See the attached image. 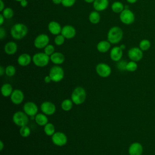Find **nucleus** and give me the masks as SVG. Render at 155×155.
<instances>
[{
	"label": "nucleus",
	"instance_id": "f257e3e1",
	"mask_svg": "<svg viewBox=\"0 0 155 155\" xmlns=\"http://www.w3.org/2000/svg\"><path fill=\"white\" fill-rule=\"evenodd\" d=\"M28 33L27 26L22 23H17L12 26L10 30L12 36L15 39H21Z\"/></svg>",
	"mask_w": 155,
	"mask_h": 155
},
{
	"label": "nucleus",
	"instance_id": "f03ea898",
	"mask_svg": "<svg viewBox=\"0 0 155 155\" xmlns=\"http://www.w3.org/2000/svg\"><path fill=\"white\" fill-rule=\"evenodd\" d=\"M122 30L117 26L111 27L107 34L108 41L112 44H116L119 43L122 40Z\"/></svg>",
	"mask_w": 155,
	"mask_h": 155
},
{
	"label": "nucleus",
	"instance_id": "7ed1b4c3",
	"mask_svg": "<svg viewBox=\"0 0 155 155\" xmlns=\"http://www.w3.org/2000/svg\"><path fill=\"white\" fill-rule=\"evenodd\" d=\"M86 96L87 94L85 89L81 87H78L73 91L71 99L74 104L80 105L85 101Z\"/></svg>",
	"mask_w": 155,
	"mask_h": 155
},
{
	"label": "nucleus",
	"instance_id": "20e7f679",
	"mask_svg": "<svg viewBox=\"0 0 155 155\" xmlns=\"http://www.w3.org/2000/svg\"><path fill=\"white\" fill-rule=\"evenodd\" d=\"M50 57L45 53H37L32 58V61L35 65L39 67H45L49 62Z\"/></svg>",
	"mask_w": 155,
	"mask_h": 155
},
{
	"label": "nucleus",
	"instance_id": "39448f33",
	"mask_svg": "<svg viewBox=\"0 0 155 155\" xmlns=\"http://www.w3.org/2000/svg\"><path fill=\"white\" fill-rule=\"evenodd\" d=\"M13 122L19 127H23L27 125L29 118L28 116L24 111H17L14 113L12 117Z\"/></svg>",
	"mask_w": 155,
	"mask_h": 155
},
{
	"label": "nucleus",
	"instance_id": "423d86ee",
	"mask_svg": "<svg viewBox=\"0 0 155 155\" xmlns=\"http://www.w3.org/2000/svg\"><path fill=\"white\" fill-rule=\"evenodd\" d=\"M51 81L55 82L61 81L64 76V71L63 68L59 65H54L52 67L49 72Z\"/></svg>",
	"mask_w": 155,
	"mask_h": 155
},
{
	"label": "nucleus",
	"instance_id": "0eeeda50",
	"mask_svg": "<svg viewBox=\"0 0 155 155\" xmlns=\"http://www.w3.org/2000/svg\"><path fill=\"white\" fill-rule=\"evenodd\" d=\"M119 18L120 21L127 25L131 24L135 19L134 13L129 9H124L121 13H120Z\"/></svg>",
	"mask_w": 155,
	"mask_h": 155
},
{
	"label": "nucleus",
	"instance_id": "6e6552de",
	"mask_svg": "<svg viewBox=\"0 0 155 155\" xmlns=\"http://www.w3.org/2000/svg\"><path fill=\"white\" fill-rule=\"evenodd\" d=\"M50 39L46 34H40L36 36L34 40V45L37 48H44L49 43Z\"/></svg>",
	"mask_w": 155,
	"mask_h": 155
},
{
	"label": "nucleus",
	"instance_id": "1a4fd4ad",
	"mask_svg": "<svg viewBox=\"0 0 155 155\" xmlns=\"http://www.w3.org/2000/svg\"><path fill=\"white\" fill-rule=\"evenodd\" d=\"M96 71L99 76L102 78H107L110 75L111 69L108 64L99 63L96 67Z\"/></svg>",
	"mask_w": 155,
	"mask_h": 155
},
{
	"label": "nucleus",
	"instance_id": "9d476101",
	"mask_svg": "<svg viewBox=\"0 0 155 155\" xmlns=\"http://www.w3.org/2000/svg\"><path fill=\"white\" fill-rule=\"evenodd\" d=\"M51 140L54 145L61 147L67 143V137L62 132H56L51 136Z\"/></svg>",
	"mask_w": 155,
	"mask_h": 155
},
{
	"label": "nucleus",
	"instance_id": "9b49d317",
	"mask_svg": "<svg viewBox=\"0 0 155 155\" xmlns=\"http://www.w3.org/2000/svg\"><path fill=\"white\" fill-rule=\"evenodd\" d=\"M128 56L131 61L137 62L143 58V52L140 48L133 47L128 50Z\"/></svg>",
	"mask_w": 155,
	"mask_h": 155
},
{
	"label": "nucleus",
	"instance_id": "f8f14e48",
	"mask_svg": "<svg viewBox=\"0 0 155 155\" xmlns=\"http://www.w3.org/2000/svg\"><path fill=\"white\" fill-rule=\"evenodd\" d=\"M24 111L29 117L35 116L38 114V108L36 104L33 102H27L23 106Z\"/></svg>",
	"mask_w": 155,
	"mask_h": 155
},
{
	"label": "nucleus",
	"instance_id": "ddd939ff",
	"mask_svg": "<svg viewBox=\"0 0 155 155\" xmlns=\"http://www.w3.org/2000/svg\"><path fill=\"white\" fill-rule=\"evenodd\" d=\"M41 109L42 113L46 115H52L56 111L55 105L49 101H45L41 105Z\"/></svg>",
	"mask_w": 155,
	"mask_h": 155
},
{
	"label": "nucleus",
	"instance_id": "4468645a",
	"mask_svg": "<svg viewBox=\"0 0 155 155\" xmlns=\"http://www.w3.org/2000/svg\"><path fill=\"white\" fill-rule=\"evenodd\" d=\"M24 99V94L23 92L19 89L14 90L10 96V99L12 102L16 105H18L22 103Z\"/></svg>",
	"mask_w": 155,
	"mask_h": 155
},
{
	"label": "nucleus",
	"instance_id": "2eb2a0df",
	"mask_svg": "<svg viewBox=\"0 0 155 155\" xmlns=\"http://www.w3.org/2000/svg\"><path fill=\"white\" fill-rule=\"evenodd\" d=\"M76 29L71 25H67L62 28L61 34L66 39H71L76 35Z\"/></svg>",
	"mask_w": 155,
	"mask_h": 155
},
{
	"label": "nucleus",
	"instance_id": "dca6fc26",
	"mask_svg": "<svg viewBox=\"0 0 155 155\" xmlns=\"http://www.w3.org/2000/svg\"><path fill=\"white\" fill-rule=\"evenodd\" d=\"M123 54V50L120 48L119 46L114 47L110 51V56L112 61L115 62L119 61L122 57Z\"/></svg>",
	"mask_w": 155,
	"mask_h": 155
},
{
	"label": "nucleus",
	"instance_id": "f3484780",
	"mask_svg": "<svg viewBox=\"0 0 155 155\" xmlns=\"http://www.w3.org/2000/svg\"><path fill=\"white\" fill-rule=\"evenodd\" d=\"M142 153V145L139 142H134L129 147L128 153L130 155H141Z\"/></svg>",
	"mask_w": 155,
	"mask_h": 155
},
{
	"label": "nucleus",
	"instance_id": "a211bd4d",
	"mask_svg": "<svg viewBox=\"0 0 155 155\" xmlns=\"http://www.w3.org/2000/svg\"><path fill=\"white\" fill-rule=\"evenodd\" d=\"M48 29L49 31L54 35H59L61 33L62 28L61 25L56 21H51L48 25Z\"/></svg>",
	"mask_w": 155,
	"mask_h": 155
},
{
	"label": "nucleus",
	"instance_id": "6ab92c4d",
	"mask_svg": "<svg viewBox=\"0 0 155 155\" xmlns=\"http://www.w3.org/2000/svg\"><path fill=\"white\" fill-rule=\"evenodd\" d=\"M108 4V0H94L93 2V7L96 11H103L107 8Z\"/></svg>",
	"mask_w": 155,
	"mask_h": 155
},
{
	"label": "nucleus",
	"instance_id": "aec40b11",
	"mask_svg": "<svg viewBox=\"0 0 155 155\" xmlns=\"http://www.w3.org/2000/svg\"><path fill=\"white\" fill-rule=\"evenodd\" d=\"M51 61L56 65L62 64L65 61L64 55L60 52H54L50 57Z\"/></svg>",
	"mask_w": 155,
	"mask_h": 155
},
{
	"label": "nucleus",
	"instance_id": "412c9836",
	"mask_svg": "<svg viewBox=\"0 0 155 155\" xmlns=\"http://www.w3.org/2000/svg\"><path fill=\"white\" fill-rule=\"evenodd\" d=\"M31 56L27 53H22L18 58V63L21 66H27L29 65L31 61Z\"/></svg>",
	"mask_w": 155,
	"mask_h": 155
},
{
	"label": "nucleus",
	"instance_id": "4be33fe9",
	"mask_svg": "<svg viewBox=\"0 0 155 155\" xmlns=\"http://www.w3.org/2000/svg\"><path fill=\"white\" fill-rule=\"evenodd\" d=\"M17 50H18L17 44L13 41H10L7 42L4 46L5 52L9 55L15 54L17 51Z\"/></svg>",
	"mask_w": 155,
	"mask_h": 155
},
{
	"label": "nucleus",
	"instance_id": "5701e85b",
	"mask_svg": "<svg viewBox=\"0 0 155 155\" xmlns=\"http://www.w3.org/2000/svg\"><path fill=\"white\" fill-rule=\"evenodd\" d=\"M111 43L108 41H101L97 44V50L101 53H105L109 50Z\"/></svg>",
	"mask_w": 155,
	"mask_h": 155
},
{
	"label": "nucleus",
	"instance_id": "b1692460",
	"mask_svg": "<svg viewBox=\"0 0 155 155\" xmlns=\"http://www.w3.org/2000/svg\"><path fill=\"white\" fill-rule=\"evenodd\" d=\"M35 122L40 126H45L48 123V118L46 114L42 113H38L35 116Z\"/></svg>",
	"mask_w": 155,
	"mask_h": 155
},
{
	"label": "nucleus",
	"instance_id": "393cba45",
	"mask_svg": "<svg viewBox=\"0 0 155 155\" xmlns=\"http://www.w3.org/2000/svg\"><path fill=\"white\" fill-rule=\"evenodd\" d=\"M13 91V88L10 84H4L1 87V93L4 97H8L11 96Z\"/></svg>",
	"mask_w": 155,
	"mask_h": 155
},
{
	"label": "nucleus",
	"instance_id": "a878e982",
	"mask_svg": "<svg viewBox=\"0 0 155 155\" xmlns=\"http://www.w3.org/2000/svg\"><path fill=\"white\" fill-rule=\"evenodd\" d=\"M101 16L97 11H93L89 15V21L93 24H96L100 21Z\"/></svg>",
	"mask_w": 155,
	"mask_h": 155
},
{
	"label": "nucleus",
	"instance_id": "bb28decb",
	"mask_svg": "<svg viewBox=\"0 0 155 155\" xmlns=\"http://www.w3.org/2000/svg\"><path fill=\"white\" fill-rule=\"evenodd\" d=\"M111 10L114 13H121L124 10V5L119 1L114 2L111 5Z\"/></svg>",
	"mask_w": 155,
	"mask_h": 155
},
{
	"label": "nucleus",
	"instance_id": "cd10ccee",
	"mask_svg": "<svg viewBox=\"0 0 155 155\" xmlns=\"http://www.w3.org/2000/svg\"><path fill=\"white\" fill-rule=\"evenodd\" d=\"M73 101L71 99H66L64 100L61 103V108L63 110L68 111H70L73 107Z\"/></svg>",
	"mask_w": 155,
	"mask_h": 155
},
{
	"label": "nucleus",
	"instance_id": "c85d7f7f",
	"mask_svg": "<svg viewBox=\"0 0 155 155\" xmlns=\"http://www.w3.org/2000/svg\"><path fill=\"white\" fill-rule=\"evenodd\" d=\"M44 131L45 133L47 136H53V134L55 133V128L54 126L48 122L45 126L44 128Z\"/></svg>",
	"mask_w": 155,
	"mask_h": 155
},
{
	"label": "nucleus",
	"instance_id": "c756f323",
	"mask_svg": "<svg viewBox=\"0 0 155 155\" xmlns=\"http://www.w3.org/2000/svg\"><path fill=\"white\" fill-rule=\"evenodd\" d=\"M2 12V14L4 16V17L5 19H11L13 17V14H14L13 9L12 8H10V7L5 8Z\"/></svg>",
	"mask_w": 155,
	"mask_h": 155
},
{
	"label": "nucleus",
	"instance_id": "7c9ffc66",
	"mask_svg": "<svg viewBox=\"0 0 155 155\" xmlns=\"http://www.w3.org/2000/svg\"><path fill=\"white\" fill-rule=\"evenodd\" d=\"M151 46L150 42L147 39H143L139 43V48L142 51H146L150 48Z\"/></svg>",
	"mask_w": 155,
	"mask_h": 155
},
{
	"label": "nucleus",
	"instance_id": "2f4dec72",
	"mask_svg": "<svg viewBox=\"0 0 155 155\" xmlns=\"http://www.w3.org/2000/svg\"><path fill=\"white\" fill-rule=\"evenodd\" d=\"M30 129L27 125L21 127L19 130V133L21 136L24 137H28L30 134Z\"/></svg>",
	"mask_w": 155,
	"mask_h": 155
},
{
	"label": "nucleus",
	"instance_id": "473e14b6",
	"mask_svg": "<svg viewBox=\"0 0 155 155\" xmlns=\"http://www.w3.org/2000/svg\"><path fill=\"white\" fill-rule=\"evenodd\" d=\"M137 68V65L135 61H130L127 62L126 66V70L128 71H134Z\"/></svg>",
	"mask_w": 155,
	"mask_h": 155
},
{
	"label": "nucleus",
	"instance_id": "72a5a7b5",
	"mask_svg": "<svg viewBox=\"0 0 155 155\" xmlns=\"http://www.w3.org/2000/svg\"><path fill=\"white\" fill-rule=\"evenodd\" d=\"M5 73L7 76H8L9 77H12L15 75V74L16 73V68L13 65H8L5 68Z\"/></svg>",
	"mask_w": 155,
	"mask_h": 155
},
{
	"label": "nucleus",
	"instance_id": "f704fd0d",
	"mask_svg": "<svg viewBox=\"0 0 155 155\" xmlns=\"http://www.w3.org/2000/svg\"><path fill=\"white\" fill-rule=\"evenodd\" d=\"M65 38L62 35H58L54 38V43L57 45H61L64 43Z\"/></svg>",
	"mask_w": 155,
	"mask_h": 155
},
{
	"label": "nucleus",
	"instance_id": "c9c22d12",
	"mask_svg": "<svg viewBox=\"0 0 155 155\" xmlns=\"http://www.w3.org/2000/svg\"><path fill=\"white\" fill-rule=\"evenodd\" d=\"M54 51V47L51 44H48L44 48V53L48 56H51Z\"/></svg>",
	"mask_w": 155,
	"mask_h": 155
},
{
	"label": "nucleus",
	"instance_id": "e433bc0d",
	"mask_svg": "<svg viewBox=\"0 0 155 155\" xmlns=\"http://www.w3.org/2000/svg\"><path fill=\"white\" fill-rule=\"evenodd\" d=\"M127 62L125 60H120L118 61V63L117 64V67L118 69L120 70H126V66H127Z\"/></svg>",
	"mask_w": 155,
	"mask_h": 155
},
{
	"label": "nucleus",
	"instance_id": "4c0bfd02",
	"mask_svg": "<svg viewBox=\"0 0 155 155\" xmlns=\"http://www.w3.org/2000/svg\"><path fill=\"white\" fill-rule=\"evenodd\" d=\"M76 2V0H62V5L66 7H70L73 6Z\"/></svg>",
	"mask_w": 155,
	"mask_h": 155
},
{
	"label": "nucleus",
	"instance_id": "58836bf2",
	"mask_svg": "<svg viewBox=\"0 0 155 155\" xmlns=\"http://www.w3.org/2000/svg\"><path fill=\"white\" fill-rule=\"evenodd\" d=\"M5 35V31L3 27H0V38L1 39H2L4 38V37Z\"/></svg>",
	"mask_w": 155,
	"mask_h": 155
},
{
	"label": "nucleus",
	"instance_id": "ea45409f",
	"mask_svg": "<svg viewBox=\"0 0 155 155\" xmlns=\"http://www.w3.org/2000/svg\"><path fill=\"white\" fill-rule=\"evenodd\" d=\"M20 4L22 7H25L28 4V1L27 0H22L20 2Z\"/></svg>",
	"mask_w": 155,
	"mask_h": 155
},
{
	"label": "nucleus",
	"instance_id": "a19ab883",
	"mask_svg": "<svg viewBox=\"0 0 155 155\" xmlns=\"http://www.w3.org/2000/svg\"><path fill=\"white\" fill-rule=\"evenodd\" d=\"M44 81L45 83H49L51 81V79L50 78V76L48 75V76H46L45 78H44Z\"/></svg>",
	"mask_w": 155,
	"mask_h": 155
},
{
	"label": "nucleus",
	"instance_id": "79ce46f5",
	"mask_svg": "<svg viewBox=\"0 0 155 155\" xmlns=\"http://www.w3.org/2000/svg\"><path fill=\"white\" fill-rule=\"evenodd\" d=\"M0 3H1V7H0V12H2L3 10L5 8H4V4L2 1V0H0Z\"/></svg>",
	"mask_w": 155,
	"mask_h": 155
},
{
	"label": "nucleus",
	"instance_id": "37998d69",
	"mask_svg": "<svg viewBox=\"0 0 155 155\" xmlns=\"http://www.w3.org/2000/svg\"><path fill=\"white\" fill-rule=\"evenodd\" d=\"M4 19L5 18L4 17V16L2 15V14H0V25H2L4 21Z\"/></svg>",
	"mask_w": 155,
	"mask_h": 155
},
{
	"label": "nucleus",
	"instance_id": "c03bdc74",
	"mask_svg": "<svg viewBox=\"0 0 155 155\" xmlns=\"http://www.w3.org/2000/svg\"><path fill=\"white\" fill-rule=\"evenodd\" d=\"M5 69H4V68L2 66H0V75L2 76L4 74V73H5Z\"/></svg>",
	"mask_w": 155,
	"mask_h": 155
},
{
	"label": "nucleus",
	"instance_id": "a18cd8bd",
	"mask_svg": "<svg viewBox=\"0 0 155 155\" xmlns=\"http://www.w3.org/2000/svg\"><path fill=\"white\" fill-rule=\"evenodd\" d=\"M62 0H52V2L55 4H62Z\"/></svg>",
	"mask_w": 155,
	"mask_h": 155
},
{
	"label": "nucleus",
	"instance_id": "49530a36",
	"mask_svg": "<svg viewBox=\"0 0 155 155\" xmlns=\"http://www.w3.org/2000/svg\"><path fill=\"white\" fill-rule=\"evenodd\" d=\"M4 145L3 142H2V140H1V141H0V150H1V151H2V149L4 148Z\"/></svg>",
	"mask_w": 155,
	"mask_h": 155
},
{
	"label": "nucleus",
	"instance_id": "de8ad7c7",
	"mask_svg": "<svg viewBox=\"0 0 155 155\" xmlns=\"http://www.w3.org/2000/svg\"><path fill=\"white\" fill-rule=\"evenodd\" d=\"M127 1L129 3H131V4H133L134 2H136L137 1V0H127Z\"/></svg>",
	"mask_w": 155,
	"mask_h": 155
},
{
	"label": "nucleus",
	"instance_id": "09e8293b",
	"mask_svg": "<svg viewBox=\"0 0 155 155\" xmlns=\"http://www.w3.org/2000/svg\"><path fill=\"white\" fill-rule=\"evenodd\" d=\"M119 47H120V48H121L122 50L125 48V45H124V44H121Z\"/></svg>",
	"mask_w": 155,
	"mask_h": 155
},
{
	"label": "nucleus",
	"instance_id": "8fccbe9b",
	"mask_svg": "<svg viewBox=\"0 0 155 155\" xmlns=\"http://www.w3.org/2000/svg\"><path fill=\"white\" fill-rule=\"evenodd\" d=\"M94 0H84V1H85L87 3H91V2H93Z\"/></svg>",
	"mask_w": 155,
	"mask_h": 155
},
{
	"label": "nucleus",
	"instance_id": "3c124183",
	"mask_svg": "<svg viewBox=\"0 0 155 155\" xmlns=\"http://www.w3.org/2000/svg\"><path fill=\"white\" fill-rule=\"evenodd\" d=\"M15 1H18V2H21L22 0H15Z\"/></svg>",
	"mask_w": 155,
	"mask_h": 155
}]
</instances>
